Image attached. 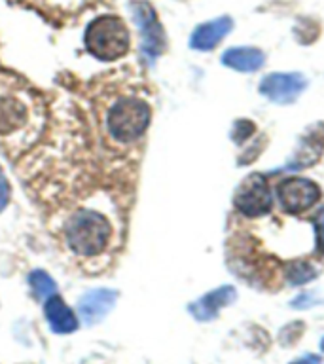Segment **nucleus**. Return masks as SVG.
Wrapping results in <instances>:
<instances>
[{
	"label": "nucleus",
	"instance_id": "f257e3e1",
	"mask_svg": "<svg viewBox=\"0 0 324 364\" xmlns=\"http://www.w3.org/2000/svg\"><path fill=\"white\" fill-rule=\"evenodd\" d=\"M68 247L80 256L101 255L110 239V222L95 210H80L65 226Z\"/></svg>",
	"mask_w": 324,
	"mask_h": 364
},
{
	"label": "nucleus",
	"instance_id": "f03ea898",
	"mask_svg": "<svg viewBox=\"0 0 324 364\" xmlns=\"http://www.w3.org/2000/svg\"><path fill=\"white\" fill-rule=\"evenodd\" d=\"M85 46L99 61H116L129 50V31L119 17H97L85 31Z\"/></svg>",
	"mask_w": 324,
	"mask_h": 364
},
{
	"label": "nucleus",
	"instance_id": "7ed1b4c3",
	"mask_svg": "<svg viewBox=\"0 0 324 364\" xmlns=\"http://www.w3.org/2000/svg\"><path fill=\"white\" fill-rule=\"evenodd\" d=\"M152 112L139 97H124L108 110V133L119 142H133L148 129Z\"/></svg>",
	"mask_w": 324,
	"mask_h": 364
},
{
	"label": "nucleus",
	"instance_id": "20e7f679",
	"mask_svg": "<svg viewBox=\"0 0 324 364\" xmlns=\"http://www.w3.org/2000/svg\"><path fill=\"white\" fill-rule=\"evenodd\" d=\"M235 209L247 216H260L271 210V193L267 186L266 176L260 173L249 175L233 196Z\"/></svg>",
	"mask_w": 324,
	"mask_h": 364
},
{
	"label": "nucleus",
	"instance_id": "39448f33",
	"mask_svg": "<svg viewBox=\"0 0 324 364\" xmlns=\"http://www.w3.org/2000/svg\"><path fill=\"white\" fill-rule=\"evenodd\" d=\"M131 11H133L135 23L141 28L142 51L146 53L148 59H156L165 50V33L156 17V11L144 0L133 2Z\"/></svg>",
	"mask_w": 324,
	"mask_h": 364
},
{
	"label": "nucleus",
	"instance_id": "423d86ee",
	"mask_svg": "<svg viewBox=\"0 0 324 364\" xmlns=\"http://www.w3.org/2000/svg\"><path fill=\"white\" fill-rule=\"evenodd\" d=\"M320 198V188L307 178H286L279 184V199L290 215H300L311 209Z\"/></svg>",
	"mask_w": 324,
	"mask_h": 364
},
{
	"label": "nucleus",
	"instance_id": "0eeeda50",
	"mask_svg": "<svg viewBox=\"0 0 324 364\" xmlns=\"http://www.w3.org/2000/svg\"><path fill=\"white\" fill-rule=\"evenodd\" d=\"M307 80L296 73H273L260 82V93L277 105H290L303 93Z\"/></svg>",
	"mask_w": 324,
	"mask_h": 364
},
{
	"label": "nucleus",
	"instance_id": "6e6552de",
	"mask_svg": "<svg viewBox=\"0 0 324 364\" xmlns=\"http://www.w3.org/2000/svg\"><path fill=\"white\" fill-rule=\"evenodd\" d=\"M233 21L232 17L222 16L218 19H212V21H207L203 25H199L195 31H193L192 38H190V46L193 50L199 51H210L215 50L218 42L226 38V34L232 31Z\"/></svg>",
	"mask_w": 324,
	"mask_h": 364
},
{
	"label": "nucleus",
	"instance_id": "1a4fd4ad",
	"mask_svg": "<svg viewBox=\"0 0 324 364\" xmlns=\"http://www.w3.org/2000/svg\"><path fill=\"white\" fill-rule=\"evenodd\" d=\"M116 298H118V294L107 289L87 292V294L80 300V315H82L87 323H95V321L102 318L110 309H112Z\"/></svg>",
	"mask_w": 324,
	"mask_h": 364
},
{
	"label": "nucleus",
	"instance_id": "9d476101",
	"mask_svg": "<svg viewBox=\"0 0 324 364\" xmlns=\"http://www.w3.org/2000/svg\"><path fill=\"white\" fill-rule=\"evenodd\" d=\"M44 311L51 330L57 334H68V332H74L78 328V321L74 317L72 309L59 296L53 294L51 298H48Z\"/></svg>",
	"mask_w": 324,
	"mask_h": 364
},
{
	"label": "nucleus",
	"instance_id": "9b49d317",
	"mask_svg": "<svg viewBox=\"0 0 324 364\" xmlns=\"http://www.w3.org/2000/svg\"><path fill=\"white\" fill-rule=\"evenodd\" d=\"M235 298H237V294H235V290L232 287H222V289L212 290L207 296H203L201 300L195 301L193 306H190V311L199 321H209V318L216 317V313L220 311V307L232 304Z\"/></svg>",
	"mask_w": 324,
	"mask_h": 364
},
{
	"label": "nucleus",
	"instance_id": "f8f14e48",
	"mask_svg": "<svg viewBox=\"0 0 324 364\" xmlns=\"http://www.w3.org/2000/svg\"><path fill=\"white\" fill-rule=\"evenodd\" d=\"M264 61L266 55L258 48H232L222 55V63L239 73H256Z\"/></svg>",
	"mask_w": 324,
	"mask_h": 364
},
{
	"label": "nucleus",
	"instance_id": "ddd939ff",
	"mask_svg": "<svg viewBox=\"0 0 324 364\" xmlns=\"http://www.w3.org/2000/svg\"><path fill=\"white\" fill-rule=\"evenodd\" d=\"M324 150V125L318 124L317 127H313L311 135L306 136L301 141L300 152L296 156L294 165H298L296 169H301V167H307V165L315 164L320 154Z\"/></svg>",
	"mask_w": 324,
	"mask_h": 364
},
{
	"label": "nucleus",
	"instance_id": "4468645a",
	"mask_svg": "<svg viewBox=\"0 0 324 364\" xmlns=\"http://www.w3.org/2000/svg\"><path fill=\"white\" fill-rule=\"evenodd\" d=\"M28 283H31L34 294L38 296V298H51V296L55 294L57 284L48 273L33 272L31 273V277H28Z\"/></svg>",
	"mask_w": 324,
	"mask_h": 364
},
{
	"label": "nucleus",
	"instance_id": "2eb2a0df",
	"mask_svg": "<svg viewBox=\"0 0 324 364\" xmlns=\"http://www.w3.org/2000/svg\"><path fill=\"white\" fill-rule=\"evenodd\" d=\"M284 269H286V277L294 284L307 283L309 279L315 277L311 264H307V262H288V264H284Z\"/></svg>",
	"mask_w": 324,
	"mask_h": 364
},
{
	"label": "nucleus",
	"instance_id": "dca6fc26",
	"mask_svg": "<svg viewBox=\"0 0 324 364\" xmlns=\"http://www.w3.org/2000/svg\"><path fill=\"white\" fill-rule=\"evenodd\" d=\"M23 119L21 108L17 105H10V107H0V133H10L11 129H16V125Z\"/></svg>",
	"mask_w": 324,
	"mask_h": 364
},
{
	"label": "nucleus",
	"instance_id": "f3484780",
	"mask_svg": "<svg viewBox=\"0 0 324 364\" xmlns=\"http://www.w3.org/2000/svg\"><path fill=\"white\" fill-rule=\"evenodd\" d=\"M254 133V125L247 122V119H239L235 124V129H233V141L243 142L244 139H249L250 135Z\"/></svg>",
	"mask_w": 324,
	"mask_h": 364
},
{
	"label": "nucleus",
	"instance_id": "a211bd4d",
	"mask_svg": "<svg viewBox=\"0 0 324 364\" xmlns=\"http://www.w3.org/2000/svg\"><path fill=\"white\" fill-rule=\"evenodd\" d=\"M315 230H317V247L318 252L324 255V209L315 216Z\"/></svg>",
	"mask_w": 324,
	"mask_h": 364
},
{
	"label": "nucleus",
	"instance_id": "6ab92c4d",
	"mask_svg": "<svg viewBox=\"0 0 324 364\" xmlns=\"http://www.w3.org/2000/svg\"><path fill=\"white\" fill-rule=\"evenodd\" d=\"M8 201H10V184H8L4 171L0 169V210L6 209Z\"/></svg>",
	"mask_w": 324,
	"mask_h": 364
},
{
	"label": "nucleus",
	"instance_id": "aec40b11",
	"mask_svg": "<svg viewBox=\"0 0 324 364\" xmlns=\"http://www.w3.org/2000/svg\"><path fill=\"white\" fill-rule=\"evenodd\" d=\"M292 364H320V357H317V355H306V357L298 358Z\"/></svg>",
	"mask_w": 324,
	"mask_h": 364
},
{
	"label": "nucleus",
	"instance_id": "412c9836",
	"mask_svg": "<svg viewBox=\"0 0 324 364\" xmlns=\"http://www.w3.org/2000/svg\"><path fill=\"white\" fill-rule=\"evenodd\" d=\"M320 347H323V349H324V340H323V341H320Z\"/></svg>",
	"mask_w": 324,
	"mask_h": 364
}]
</instances>
